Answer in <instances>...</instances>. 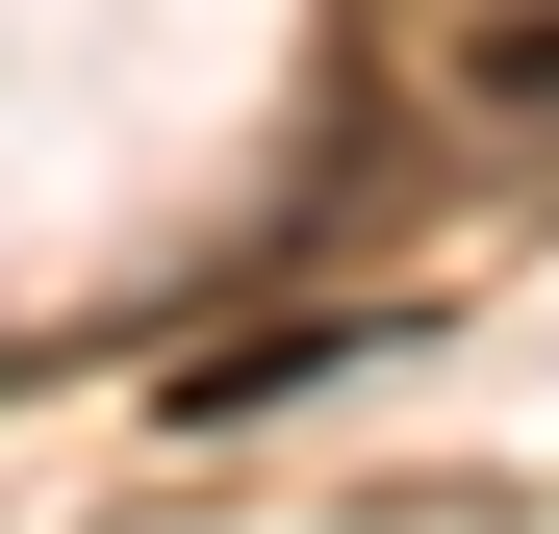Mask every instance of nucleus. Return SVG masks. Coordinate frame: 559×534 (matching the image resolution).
I'll return each instance as SVG.
<instances>
[{"label": "nucleus", "mask_w": 559, "mask_h": 534, "mask_svg": "<svg viewBox=\"0 0 559 534\" xmlns=\"http://www.w3.org/2000/svg\"><path fill=\"white\" fill-rule=\"evenodd\" d=\"M484 76H509V103H559V26H509V51H484Z\"/></svg>", "instance_id": "nucleus-1"}]
</instances>
